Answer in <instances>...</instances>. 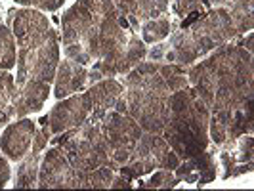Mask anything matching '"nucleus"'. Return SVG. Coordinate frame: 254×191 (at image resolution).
Instances as JSON below:
<instances>
[{"instance_id": "obj_8", "label": "nucleus", "mask_w": 254, "mask_h": 191, "mask_svg": "<svg viewBox=\"0 0 254 191\" xmlns=\"http://www.w3.org/2000/svg\"><path fill=\"white\" fill-rule=\"evenodd\" d=\"M178 165L180 157L172 151V147L163 138V134L143 132L132 155L128 157V161L119 166V174H123L125 178L132 182V180L141 178L143 174H149L155 168L174 170Z\"/></svg>"}, {"instance_id": "obj_25", "label": "nucleus", "mask_w": 254, "mask_h": 191, "mask_svg": "<svg viewBox=\"0 0 254 191\" xmlns=\"http://www.w3.org/2000/svg\"><path fill=\"white\" fill-rule=\"evenodd\" d=\"M239 161L243 163H247V161H253V138H251V134L247 136H243L241 140V153H239V157H237Z\"/></svg>"}, {"instance_id": "obj_27", "label": "nucleus", "mask_w": 254, "mask_h": 191, "mask_svg": "<svg viewBox=\"0 0 254 191\" xmlns=\"http://www.w3.org/2000/svg\"><path fill=\"white\" fill-rule=\"evenodd\" d=\"M201 15H203V12H199V10H193V12H190V15H188V17L182 21V29H188V27H191L195 21H197V19H199V17H201Z\"/></svg>"}, {"instance_id": "obj_7", "label": "nucleus", "mask_w": 254, "mask_h": 191, "mask_svg": "<svg viewBox=\"0 0 254 191\" xmlns=\"http://www.w3.org/2000/svg\"><path fill=\"white\" fill-rule=\"evenodd\" d=\"M103 115L105 113H92L80 127L62 132L58 138H50L64 149L76 172H90L100 166L113 168L100 128Z\"/></svg>"}, {"instance_id": "obj_4", "label": "nucleus", "mask_w": 254, "mask_h": 191, "mask_svg": "<svg viewBox=\"0 0 254 191\" xmlns=\"http://www.w3.org/2000/svg\"><path fill=\"white\" fill-rule=\"evenodd\" d=\"M188 80L203 100L212 107L216 90L224 88H253V54L243 46L222 44L204 62L193 65L188 71Z\"/></svg>"}, {"instance_id": "obj_3", "label": "nucleus", "mask_w": 254, "mask_h": 191, "mask_svg": "<svg viewBox=\"0 0 254 191\" xmlns=\"http://www.w3.org/2000/svg\"><path fill=\"white\" fill-rule=\"evenodd\" d=\"M155 62L136 65L127 73L123 100L127 103V115H130L143 132L163 134L168 123V98L170 90L159 73Z\"/></svg>"}, {"instance_id": "obj_12", "label": "nucleus", "mask_w": 254, "mask_h": 191, "mask_svg": "<svg viewBox=\"0 0 254 191\" xmlns=\"http://www.w3.org/2000/svg\"><path fill=\"white\" fill-rule=\"evenodd\" d=\"M35 130L37 127L31 119H19L15 123H8L0 136L2 155H6L8 161H15V163L21 161L31 149Z\"/></svg>"}, {"instance_id": "obj_20", "label": "nucleus", "mask_w": 254, "mask_h": 191, "mask_svg": "<svg viewBox=\"0 0 254 191\" xmlns=\"http://www.w3.org/2000/svg\"><path fill=\"white\" fill-rule=\"evenodd\" d=\"M17 62V44L13 31L0 23V71H10Z\"/></svg>"}, {"instance_id": "obj_24", "label": "nucleus", "mask_w": 254, "mask_h": 191, "mask_svg": "<svg viewBox=\"0 0 254 191\" xmlns=\"http://www.w3.org/2000/svg\"><path fill=\"white\" fill-rule=\"evenodd\" d=\"M17 4L27 6V8H35L40 12H56L64 6L65 0H15Z\"/></svg>"}, {"instance_id": "obj_15", "label": "nucleus", "mask_w": 254, "mask_h": 191, "mask_svg": "<svg viewBox=\"0 0 254 191\" xmlns=\"http://www.w3.org/2000/svg\"><path fill=\"white\" fill-rule=\"evenodd\" d=\"M88 82V69L86 65H80L73 60H65L58 64L56 76H54V94L58 100H64L67 96L75 94Z\"/></svg>"}, {"instance_id": "obj_2", "label": "nucleus", "mask_w": 254, "mask_h": 191, "mask_svg": "<svg viewBox=\"0 0 254 191\" xmlns=\"http://www.w3.org/2000/svg\"><path fill=\"white\" fill-rule=\"evenodd\" d=\"M168 109L170 115L163 138L180 161L204 151L208 147L210 105L204 102L203 96L193 86L176 90L168 98Z\"/></svg>"}, {"instance_id": "obj_14", "label": "nucleus", "mask_w": 254, "mask_h": 191, "mask_svg": "<svg viewBox=\"0 0 254 191\" xmlns=\"http://www.w3.org/2000/svg\"><path fill=\"white\" fill-rule=\"evenodd\" d=\"M50 82H44V80H38V78H31L27 80L25 84L17 86L15 92V117L21 119L31 113H37L44 107V103L50 96Z\"/></svg>"}, {"instance_id": "obj_26", "label": "nucleus", "mask_w": 254, "mask_h": 191, "mask_svg": "<svg viewBox=\"0 0 254 191\" xmlns=\"http://www.w3.org/2000/svg\"><path fill=\"white\" fill-rule=\"evenodd\" d=\"M10 180V165L8 159H4V155L0 153V188H4Z\"/></svg>"}, {"instance_id": "obj_17", "label": "nucleus", "mask_w": 254, "mask_h": 191, "mask_svg": "<svg viewBox=\"0 0 254 191\" xmlns=\"http://www.w3.org/2000/svg\"><path fill=\"white\" fill-rule=\"evenodd\" d=\"M113 2L119 13L125 15L130 27L134 29L140 25V21L155 19L165 13V10L157 4V0H113Z\"/></svg>"}, {"instance_id": "obj_21", "label": "nucleus", "mask_w": 254, "mask_h": 191, "mask_svg": "<svg viewBox=\"0 0 254 191\" xmlns=\"http://www.w3.org/2000/svg\"><path fill=\"white\" fill-rule=\"evenodd\" d=\"M159 73H161V76H163V80L166 82V86H168L170 92H176V90L190 86L188 73H186V69L182 65H176V64L159 65Z\"/></svg>"}, {"instance_id": "obj_10", "label": "nucleus", "mask_w": 254, "mask_h": 191, "mask_svg": "<svg viewBox=\"0 0 254 191\" xmlns=\"http://www.w3.org/2000/svg\"><path fill=\"white\" fill-rule=\"evenodd\" d=\"M38 188L42 190H71L78 186V172L62 147H52L40 159L38 166Z\"/></svg>"}, {"instance_id": "obj_13", "label": "nucleus", "mask_w": 254, "mask_h": 191, "mask_svg": "<svg viewBox=\"0 0 254 191\" xmlns=\"http://www.w3.org/2000/svg\"><path fill=\"white\" fill-rule=\"evenodd\" d=\"M174 174L180 182H186V184H195L199 188L206 186L208 182L216 180V163H214V157L212 153H208L206 149L201 151L195 157L190 159H184V163H180L174 168Z\"/></svg>"}, {"instance_id": "obj_9", "label": "nucleus", "mask_w": 254, "mask_h": 191, "mask_svg": "<svg viewBox=\"0 0 254 191\" xmlns=\"http://www.w3.org/2000/svg\"><path fill=\"white\" fill-rule=\"evenodd\" d=\"M102 136L105 141V147L109 153L111 165L115 170H119V166L125 165L128 157L132 155L136 143L143 134L140 125L127 113H119V111H107L102 117Z\"/></svg>"}, {"instance_id": "obj_6", "label": "nucleus", "mask_w": 254, "mask_h": 191, "mask_svg": "<svg viewBox=\"0 0 254 191\" xmlns=\"http://www.w3.org/2000/svg\"><path fill=\"white\" fill-rule=\"evenodd\" d=\"M237 35L228 8L218 6L203 13L195 23L174 38V62L191 65L206 52L216 50Z\"/></svg>"}, {"instance_id": "obj_28", "label": "nucleus", "mask_w": 254, "mask_h": 191, "mask_svg": "<svg viewBox=\"0 0 254 191\" xmlns=\"http://www.w3.org/2000/svg\"><path fill=\"white\" fill-rule=\"evenodd\" d=\"M111 188H130V180L125 178L123 174H115L113 182H111Z\"/></svg>"}, {"instance_id": "obj_23", "label": "nucleus", "mask_w": 254, "mask_h": 191, "mask_svg": "<svg viewBox=\"0 0 254 191\" xmlns=\"http://www.w3.org/2000/svg\"><path fill=\"white\" fill-rule=\"evenodd\" d=\"M180 180L176 178L174 170H166V168H159L147 182H140L141 188H147V190H170V188H176Z\"/></svg>"}, {"instance_id": "obj_5", "label": "nucleus", "mask_w": 254, "mask_h": 191, "mask_svg": "<svg viewBox=\"0 0 254 191\" xmlns=\"http://www.w3.org/2000/svg\"><path fill=\"white\" fill-rule=\"evenodd\" d=\"M115 8L113 0H78L62 19L67 60L86 65L100 62L102 15Z\"/></svg>"}, {"instance_id": "obj_22", "label": "nucleus", "mask_w": 254, "mask_h": 191, "mask_svg": "<svg viewBox=\"0 0 254 191\" xmlns=\"http://www.w3.org/2000/svg\"><path fill=\"white\" fill-rule=\"evenodd\" d=\"M170 33V21L166 17H155V19H147L143 27H141V35H143V42L145 44H153L163 40Z\"/></svg>"}, {"instance_id": "obj_18", "label": "nucleus", "mask_w": 254, "mask_h": 191, "mask_svg": "<svg viewBox=\"0 0 254 191\" xmlns=\"http://www.w3.org/2000/svg\"><path fill=\"white\" fill-rule=\"evenodd\" d=\"M15 92L17 84L8 71H0V128L6 127L13 117H15Z\"/></svg>"}, {"instance_id": "obj_19", "label": "nucleus", "mask_w": 254, "mask_h": 191, "mask_svg": "<svg viewBox=\"0 0 254 191\" xmlns=\"http://www.w3.org/2000/svg\"><path fill=\"white\" fill-rule=\"evenodd\" d=\"M42 155L37 151L27 153L25 157L19 161L17 166V174H15V190H23V188H35L38 182V166H40Z\"/></svg>"}, {"instance_id": "obj_1", "label": "nucleus", "mask_w": 254, "mask_h": 191, "mask_svg": "<svg viewBox=\"0 0 254 191\" xmlns=\"http://www.w3.org/2000/svg\"><path fill=\"white\" fill-rule=\"evenodd\" d=\"M17 44V78L21 86L31 78L52 82L60 64V35L40 10H17L12 21Z\"/></svg>"}, {"instance_id": "obj_11", "label": "nucleus", "mask_w": 254, "mask_h": 191, "mask_svg": "<svg viewBox=\"0 0 254 191\" xmlns=\"http://www.w3.org/2000/svg\"><path fill=\"white\" fill-rule=\"evenodd\" d=\"M90 115H92V102L88 92L67 96L54 105V109L48 115L46 127L50 134H62L80 127Z\"/></svg>"}, {"instance_id": "obj_16", "label": "nucleus", "mask_w": 254, "mask_h": 191, "mask_svg": "<svg viewBox=\"0 0 254 191\" xmlns=\"http://www.w3.org/2000/svg\"><path fill=\"white\" fill-rule=\"evenodd\" d=\"M125 86L115 80L113 76H107L98 80L96 84H92L88 90L90 102H92V113H107L109 109H113L115 103L123 98Z\"/></svg>"}]
</instances>
